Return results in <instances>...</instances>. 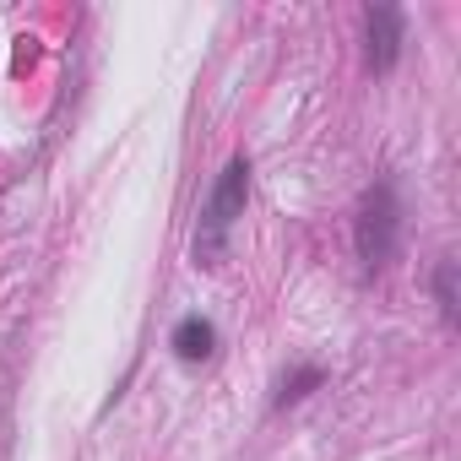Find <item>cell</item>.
I'll list each match as a JSON object with an SVG mask.
<instances>
[{
    "label": "cell",
    "mask_w": 461,
    "mask_h": 461,
    "mask_svg": "<svg viewBox=\"0 0 461 461\" xmlns=\"http://www.w3.org/2000/svg\"><path fill=\"white\" fill-rule=\"evenodd\" d=\"M245 201H250V158H228L222 174L212 179L201 212H195V240H190V256L195 267H217L228 256V240H234V228L245 217Z\"/></svg>",
    "instance_id": "6da1fadb"
},
{
    "label": "cell",
    "mask_w": 461,
    "mask_h": 461,
    "mask_svg": "<svg viewBox=\"0 0 461 461\" xmlns=\"http://www.w3.org/2000/svg\"><path fill=\"white\" fill-rule=\"evenodd\" d=\"M353 250H358V267L364 277H380L396 250H402V195L391 179H375L358 206H353Z\"/></svg>",
    "instance_id": "7a4b0ae2"
},
{
    "label": "cell",
    "mask_w": 461,
    "mask_h": 461,
    "mask_svg": "<svg viewBox=\"0 0 461 461\" xmlns=\"http://www.w3.org/2000/svg\"><path fill=\"white\" fill-rule=\"evenodd\" d=\"M402 44H407V17L402 6H369L364 12V60L375 77H385L396 60H402Z\"/></svg>",
    "instance_id": "3957f363"
},
{
    "label": "cell",
    "mask_w": 461,
    "mask_h": 461,
    "mask_svg": "<svg viewBox=\"0 0 461 461\" xmlns=\"http://www.w3.org/2000/svg\"><path fill=\"white\" fill-rule=\"evenodd\" d=\"M168 348H174L179 364H206V358L217 353V326H212L206 315H185V321L168 331Z\"/></svg>",
    "instance_id": "277c9868"
},
{
    "label": "cell",
    "mask_w": 461,
    "mask_h": 461,
    "mask_svg": "<svg viewBox=\"0 0 461 461\" xmlns=\"http://www.w3.org/2000/svg\"><path fill=\"white\" fill-rule=\"evenodd\" d=\"M321 385H326V369H321V364H299L294 375H283V380H277V391H272V407L283 412V407L304 402V396H310V391H321Z\"/></svg>",
    "instance_id": "5b68a950"
},
{
    "label": "cell",
    "mask_w": 461,
    "mask_h": 461,
    "mask_svg": "<svg viewBox=\"0 0 461 461\" xmlns=\"http://www.w3.org/2000/svg\"><path fill=\"white\" fill-rule=\"evenodd\" d=\"M434 304H439L445 326H456V321H461V310H456V261H450V256H445V261H434Z\"/></svg>",
    "instance_id": "8992f818"
}]
</instances>
